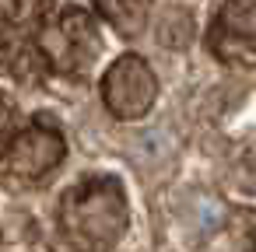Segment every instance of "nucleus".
Segmentation results:
<instances>
[{"mask_svg": "<svg viewBox=\"0 0 256 252\" xmlns=\"http://www.w3.org/2000/svg\"><path fill=\"white\" fill-rule=\"evenodd\" d=\"M102 98H106L112 116H120V119H144L151 112L154 98H158V77L137 53H126V56H120L106 70Z\"/></svg>", "mask_w": 256, "mask_h": 252, "instance_id": "obj_2", "label": "nucleus"}, {"mask_svg": "<svg viewBox=\"0 0 256 252\" xmlns=\"http://www.w3.org/2000/svg\"><path fill=\"white\" fill-rule=\"evenodd\" d=\"M95 11L126 39L140 35L151 21V0H92Z\"/></svg>", "mask_w": 256, "mask_h": 252, "instance_id": "obj_3", "label": "nucleus"}, {"mask_svg": "<svg viewBox=\"0 0 256 252\" xmlns=\"http://www.w3.org/2000/svg\"><path fill=\"white\" fill-rule=\"evenodd\" d=\"M60 154H64L60 137H53V133H28L18 144V151H14V165L25 175H42L50 165L60 161Z\"/></svg>", "mask_w": 256, "mask_h": 252, "instance_id": "obj_4", "label": "nucleus"}, {"mask_svg": "<svg viewBox=\"0 0 256 252\" xmlns=\"http://www.w3.org/2000/svg\"><path fill=\"white\" fill-rule=\"evenodd\" d=\"M158 39H162L165 46H186V42L193 39V21H190V14L179 11V7L165 11L162 21H158Z\"/></svg>", "mask_w": 256, "mask_h": 252, "instance_id": "obj_6", "label": "nucleus"}, {"mask_svg": "<svg viewBox=\"0 0 256 252\" xmlns=\"http://www.w3.org/2000/svg\"><path fill=\"white\" fill-rule=\"evenodd\" d=\"M64 231L81 252H106L126 231V193L112 175L88 179L64 196Z\"/></svg>", "mask_w": 256, "mask_h": 252, "instance_id": "obj_1", "label": "nucleus"}, {"mask_svg": "<svg viewBox=\"0 0 256 252\" xmlns=\"http://www.w3.org/2000/svg\"><path fill=\"white\" fill-rule=\"evenodd\" d=\"M221 28L232 39L256 46V0H224V7H221Z\"/></svg>", "mask_w": 256, "mask_h": 252, "instance_id": "obj_5", "label": "nucleus"}]
</instances>
